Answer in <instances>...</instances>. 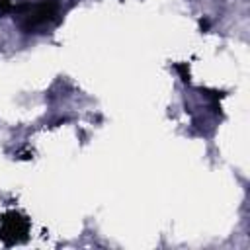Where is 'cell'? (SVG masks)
<instances>
[{"label":"cell","mask_w":250,"mask_h":250,"mask_svg":"<svg viewBox=\"0 0 250 250\" xmlns=\"http://www.w3.org/2000/svg\"><path fill=\"white\" fill-rule=\"evenodd\" d=\"M27 12L23 14L25 18V29H35V27H41L45 23H49L55 16H57V10H59V2L57 0H41L37 4H27L25 6Z\"/></svg>","instance_id":"6da1fadb"}]
</instances>
